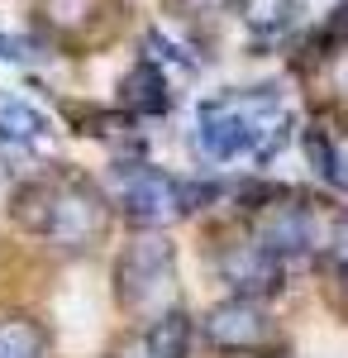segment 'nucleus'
Segmentation results:
<instances>
[{
	"label": "nucleus",
	"instance_id": "obj_1",
	"mask_svg": "<svg viewBox=\"0 0 348 358\" xmlns=\"http://www.w3.org/2000/svg\"><path fill=\"white\" fill-rule=\"evenodd\" d=\"M287 134H291V120L272 86L224 91L196 115V148L210 163H239V158L268 163L272 153L287 148Z\"/></svg>",
	"mask_w": 348,
	"mask_h": 358
},
{
	"label": "nucleus",
	"instance_id": "obj_11",
	"mask_svg": "<svg viewBox=\"0 0 348 358\" xmlns=\"http://www.w3.org/2000/svg\"><path fill=\"white\" fill-rule=\"evenodd\" d=\"M48 206H53V182H43V177L15 187V196H10V215L29 234H43L48 229Z\"/></svg>",
	"mask_w": 348,
	"mask_h": 358
},
{
	"label": "nucleus",
	"instance_id": "obj_9",
	"mask_svg": "<svg viewBox=\"0 0 348 358\" xmlns=\"http://www.w3.org/2000/svg\"><path fill=\"white\" fill-rule=\"evenodd\" d=\"M48 138V115L34 110L29 101H0V143L10 148H34Z\"/></svg>",
	"mask_w": 348,
	"mask_h": 358
},
{
	"label": "nucleus",
	"instance_id": "obj_5",
	"mask_svg": "<svg viewBox=\"0 0 348 358\" xmlns=\"http://www.w3.org/2000/svg\"><path fill=\"white\" fill-rule=\"evenodd\" d=\"M320 239H324V220L300 201H268L253 215V244H263L277 258L310 253V248H320Z\"/></svg>",
	"mask_w": 348,
	"mask_h": 358
},
{
	"label": "nucleus",
	"instance_id": "obj_18",
	"mask_svg": "<svg viewBox=\"0 0 348 358\" xmlns=\"http://www.w3.org/2000/svg\"><path fill=\"white\" fill-rule=\"evenodd\" d=\"M344 301H348V282H344Z\"/></svg>",
	"mask_w": 348,
	"mask_h": 358
},
{
	"label": "nucleus",
	"instance_id": "obj_6",
	"mask_svg": "<svg viewBox=\"0 0 348 358\" xmlns=\"http://www.w3.org/2000/svg\"><path fill=\"white\" fill-rule=\"evenodd\" d=\"M205 339L215 349H229V354H253V349H268L272 344V320L263 301H248V296H229L205 315Z\"/></svg>",
	"mask_w": 348,
	"mask_h": 358
},
{
	"label": "nucleus",
	"instance_id": "obj_4",
	"mask_svg": "<svg viewBox=\"0 0 348 358\" xmlns=\"http://www.w3.org/2000/svg\"><path fill=\"white\" fill-rule=\"evenodd\" d=\"M106 220H110V201L91 182H81V177L53 182V206H48L43 239H53L57 248H91L106 234Z\"/></svg>",
	"mask_w": 348,
	"mask_h": 358
},
{
	"label": "nucleus",
	"instance_id": "obj_16",
	"mask_svg": "<svg viewBox=\"0 0 348 358\" xmlns=\"http://www.w3.org/2000/svg\"><path fill=\"white\" fill-rule=\"evenodd\" d=\"M115 358H158V354H153V349H148L143 339H129L124 349H115Z\"/></svg>",
	"mask_w": 348,
	"mask_h": 358
},
{
	"label": "nucleus",
	"instance_id": "obj_3",
	"mask_svg": "<svg viewBox=\"0 0 348 358\" xmlns=\"http://www.w3.org/2000/svg\"><path fill=\"white\" fill-rule=\"evenodd\" d=\"M115 296L124 310L148 315V320H158L162 310H177L172 306V296H177V253H172L162 229H148V234L124 244L119 263H115Z\"/></svg>",
	"mask_w": 348,
	"mask_h": 358
},
{
	"label": "nucleus",
	"instance_id": "obj_7",
	"mask_svg": "<svg viewBox=\"0 0 348 358\" xmlns=\"http://www.w3.org/2000/svg\"><path fill=\"white\" fill-rule=\"evenodd\" d=\"M219 277L234 287V296H248V301H263L282 287V258L268 253L263 244L243 239V244H224L219 258H215Z\"/></svg>",
	"mask_w": 348,
	"mask_h": 358
},
{
	"label": "nucleus",
	"instance_id": "obj_8",
	"mask_svg": "<svg viewBox=\"0 0 348 358\" xmlns=\"http://www.w3.org/2000/svg\"><path fill=\"white\" fill-rule=\"evenodd\" d=\"M119 106L129 115H167L172 91H167V77H162L158 62H138L134 72L119 82Z\"/></svg>",
	"mask_w": 348,
	"mask_h": 358
},
{
	"label": "nucleus",
	"instance_id": "obj_15",
	"mask_svg": "<svg viewBox=\"0 0 348 358\" xmlns=\"http://www.w3.org/2000/svg\"><path fill=\"white\" fill-rule=\"evenodd\" d=\"M43 48L29 34H0V62H38Z\"/></svg>",
	"mask_w": 348,
	"mask_h": 358
},
{
	"label": "nucleus",
	"instance_id": "obj_10",
	"mask_svg": "<svg viewBox=\"0 0 348 358\" xmlns=\"http://www.w3.org/2000/svg\"><path fill=\"white\" fill-rule=\"evenodd\" d=\"M138 339H143L158 358H187L196 330H191V320L182 315V310H162L158 320H148V330L138 334Z\"/></svg>",
	"mask_w": 348,
	"mask_h": 358
},
{
	"label": "nucleus",
	"instance_id": "obj_14",
	"mask_svg": "<svg viewBox=\"0 0 348 358\" xmlns=\"http://www.w3.org/2000/svg\"><path fill=\"white\" fill-rule=\"evenodd\" d=\"M320 248H324V258H329L339 273H348V215H329V220H324Z\"/></svg>",
	"mask_w": 348,
	"mask_h": 358
},
{
	"label": "nucleus",
	"instance_id": "obj_2",
	"mask_svg": "<svg viewBox=\"0 0 348 358\" xmlns=\"http://www.w3.org/2000/svg\"><path fill=\"white\" fill-rule=\"evenodd\" d=\"M110 196H115V206L124 210L129 224H138V229H167V224L187 220L191 210H201L210 201V187L182 182V177L158 172V167L129 163V167H115Z\"/></svg>",
	"mask_w": 348,
	"mask_h": 358
},
{
	"label": "nucleus",
	"instance_id": "obj_13",
	"mask_svg": "<svg viewBox=\"0 0 348 358\" xmlns=\"http://www.w3.org/2000/svg\"><path fill=\"white\" fill-rule=\"evenodd\" d=\"M0 358H43V330L34 320H0Z\"/></svg>",
	"mask_w": 348,
	"mask_h": 358
},
{
	"label": "nucleus",
	"instance_id": "obj_17",
	"mask_svg": "<svg viewBox=\"0 0 348 358\" xmlns=\"http://www.w3.org/2000/svg\"><path fill=\"white\" fill-rule=\"evenodd\" d=\"M187 5H201V10H215V5H229V0H187Z\"/></svg>",
	"mask_w": 348,
	"mask_h": 358
},
{
	"label": "nucleus",
	"instance_id": "obj_12",
	"mask_svg": "<svg viewBox=\"0 0 348 358\" xmlns=\"http://www.w3.org/2000/svg\"><path fill=\"white\" fill-rule=\"evenodd\" d=\"M239 5V20L253 34H277V29H287L296 20V0H234Z\"/></svg>",
	"mask_w": 348,
	"mask_h": 358
}]
</instances>
